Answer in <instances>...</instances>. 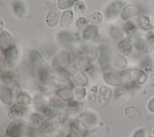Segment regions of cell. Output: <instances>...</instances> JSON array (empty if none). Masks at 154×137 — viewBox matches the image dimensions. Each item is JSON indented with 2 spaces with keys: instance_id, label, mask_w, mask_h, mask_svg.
<instances>
[{
  "instance_id": "cell-8",
  "label": "cell",
  "mask_w": 154,
  "mask_h": 137,
  "mask_svg": "<svg viewBox=\"0 0 154 137\" xmlns=\"http://www.w3.org/2000/svg\"><path fill=\"white\" fill-rule=\"evenodd\" d=\"M61 101L58 98H52L49 99V102L42 113L48 119H56L60 111Z\"/></svg>"
},
{
  "instance_id": "cell-6",
  "label": "cell",
  "mask_w": 154,
  "mask_h": 137,
  "mask_svg": "<svg viewBox=\"0 0 154 137\" xmlns=\"http://www.w3.org/2000/svg\"><path fill=\"white\" fill-rule=\"evenodd\" d=\"M112 54L109 48L105 44H102L98 48V63L100 68L103 70H108L111 66Z\"/></svg>"
},
{
  "instance_id": "cell-49",
  "label": "cell",
  "mask_w": 154,
  "mask_h": 137,
  "mask_svg": "<svg viewBox=\"0 0 154 137\" xmlns=\"http://www.w3.org/2000/svg\"><path fill=\"white\" fill-rule=\"evenodd\" d=\"M145 134H146L145 129H144L140 128L135 131L132 137H145Z\"/></svg>"
},
{
  "instance_id": "cell-9",
  "label": "cell",
  "mask_w": 154,
  "mask_h": 137,
  "mask_svg": "<svg viewBox=\"0 0 154 137\" xmlns=\"http://www.w3.org/2000/svg\"><path fill=\"white\" fill-rule=\"evenodd\" d=\"M4 55L5 61L12 66H16L20 60V51L17 46L12 44L9 47L2 52Z\"/></svg>"
},
{
  "instance_id": "cell-27",
  "label": "cell",
  "mask_w": 154,
  "mask_h": 137,
  "mask_svg": "<svg viewBox=\"0 0 154 137\" xmlns=\"http://www.w3.org/2000/svg\"><path fill=\"white\" fill-rule=\"evenodd\" d=\"M98 27L96 26L89 25L82 33V38L86 42H93L98 37Z\"/></svg>"
},
{
  "instance_id": "cell-1",
  "label": "cell",
  "mask_w": 154,
  "mask_h": 137,
  "mask_svg": "<svg viewBox=\"0 0 154 137\" xmlns=\"http://www.w3.org/2000/svg\"><path fill=\"white\" fill-rule=\"evenodd\" d=\"M134 47L138 52L147 54L154 51V34L149 33L145 36L139 35L135 38Z\"/></svg>"
},
{
  "instance_id": "cell-51",
  "label": "cell",
  "mask_w": 154,
  "mask_h": 137,
  "mask_svg": "<svg viewBox=\"0 0 154 137\" xmlns=\"http://www.w3.org/2000/svg\"><path fill=\"white\" fill-rule=\"evenodd\" d=\"M4 27H5V24H4V22L2 20V19H1V20H0V32L1 33L4 31Z\"/></svg>"
},
{
  "instance_id": "cell-17",
  "label": "cell",
  "mask_w": 154,
  "mask_h": 137,
  "mask_svg": "<svg viewBox=\"0 0 154 137\" xmlns=\"http://www.w3.org/2000/svg\"><path fill=\"white\" fill-rule=\"evenodd\" d=\"M72 81L75 87H86L89 84V77L83 70L76 69L72 74Z\"/></svg>"
},
{
  "instance_id": "cell-3",
  "label": "cell",
  "mask_w": 154,
  "mask_h": 137,
  "mask_svg": "<svg viewBox=\"0 0 154 137\" xmlns=\"http://www.w3.org/2000/svg\"><path fill=\"white\" fill-rule=\"evenodd\" d=\"M123 78L126 77L128 80H130L136 85L142 86L146 82L148 76L141 68H133L130 70H123L121 73Z\"/></svg>"
},
{
  "instance_id": "cell-56",
  "label": "cell",
  "mask_w": 154,
  "mask_h": 137,
  "mask_svg": "<svg viewBox=\"0 0 154 137\" xmlns=\"http://www.w3.org/2000/svg\"><path fill=\"white\" fill-rule=\"evenodd\" d=\"M8 137H9V136H8Z\"/></svg>"
},
{
  "instance_id": "cell-48",
  "label": "cell",
  "mask_w": 154,
  "mask_h": 137,
  "mask_svg": "<svg viewBox=\"0 0 154 137\" xmlns=\"http://www.w3.org/2000/svg\"><path fill=\"white\" fill-rule=\"evenodd\" d=\"M146 108L149 113L154 114V97L151 98L149 100V102H147Z\"/></svg>"
},
{
  "instance_id": "cell-2",
  "label": "cell",
  "mask_w": 154,
  "mask_h": 137,
  "mask_svg": "<svg viewBox=\"0 0 154 137\" xmlns=\"http://www.w3.org/2000/svg\"><path fill=\"white\" fill-rule=\"evenodd\" d=\"M1 81L3 84L10 87L16 95L19 93L18 90L19 89L20 75L17 71L14 70H2L1 73Z\"/></svg>"
},
{
  "instance_id": "cell-18",
  "label": "cell",
  "mask_w": 154,
  "mask_h": 137,
  "mask_svg": "<svg viewBox=\"0 0 154 137\" xmlns=\"http://www.w3.org/2000/svg\"><path fill=\"white\" fill-rule=\"evenodd\" d=\"M56 98L60 99L61 102H69L74 100L73 89L69 87H61L56 91Z\"/></svg>"
},
{
  "instance_id": "cell-32",
  "label": "cell",
  "mask_w": 154,
  "mask_h": 137,
  "mask_svg": "<svg viewBox=\"0 0 154 137\" xmlns=\"http://www.w3.org/2000/svg\"><path fill=\"white\" fill-rule=\"evenodd\" d=\"M124 114L128 119L131 120H138L141 118L140 111L135 106H126L124 109Z\"/></svg>"
},
{
  "instance_id": "cell-52",
  "label": "cell",
  "mask_w": 154,
  "mask_h": 137,
  "mask_svg": "<svg viewBox=\"0 0 154 137\" xmlns=\"http://www.w3.org/2000/svg\"><path fill=\"white\" fill-rule=\"evenodd\" d=\"M150 21H151V24H152V27H154V14H152L150 17Z\"/></svg>"
},
{
  "instance_id": "cell-13",
  "label": "cell",
  "mask_w": 154,
  "mask_h": 137,
  "mask_svg": "<svg viewBox=\"0 0 154 137\" xmlns=\"http://www.w3.org/2000/svg\"><path fill=\"white\" fill-rule=\"evenodd\" d=\"M52 77L53 81L59 84H67L72 80V74H70L67 69L58 68L52 70Z\"/></svg>"
},
{
  "instance_id": "cell-39",
  "label": "cell",
  "mask_w": 154,
  "mask_h": 137,
  "mask_svg": "<svg viewBox=\"0 0 154 137\" xmlns=\"http://www.w3.org/2000/svg\"><path fill=\"white\" fill-rule=\"evenodd\" d=\"M26 134L28 137H46V135L39 127L29 125L27 127Z\"/></svg>"
},
{
  "instance_id": "cell-25",
  "label": "cell",
  "mask_w": 154,
  "mask_h": 137,
  "mask_svg": "<svg viewBox=\"0 0 154 137\" xmlns=\"http://www.w3.org/2000/svg\"><path fill=\"white\" fill-rule=\"evenodd\" d=\"M70 128L71 129L79 133L82 136H85L87 134V126L86 123L81 119L76 118L70 122Z\"/></svg>"
},
{
  "instance_id": "cell-11",
  "label": "cell",
  "mask_w": 154,
  "mask_h": 137,
  "mask_svg": "<svg viewBox=\"0 0 154 137\" xmlns=\"http://www.w3.org/2000/svg\"><path fill=\"white\" fill-rule=\"evenodd\" d=\"M103 79L109 86L121 87L124 84L123 77L119 74L110 71V70L105 71L103 75Z\"/></svg>"
},
{
  "instance_id": "cell-38",
  "label": "cell",
  "mask_w": 154,
  "mask_h": 137,
  "mask_svg": "<svg viewBox=\"0 0 154 137\" xmlns=\"http://www.w3.org/2000/svg\"><path fill=\"white\" fill-rule=\"evenodd\" d=\"M99 94V88L97 85H92L87 90V95H86V102L89 104L94 103L96 100H97Z\"/></svg>"
},
{
  "instance_id": "cell-45",
  "label": "cell",
  "mask_w": 154,
  "mask_h": 137,
  "mask_svg": "<svg viewBox=\"0 0 154 137\" xmlns=\"http://www.w3.org/2000/svg\"><path fill=\"white\" fill-rule=\"evenodd\" d=\"M89 20L84 17H79L78 18L76 21H75V28L79 32H83L88 27H89Z\"/></svg>"
},
{
  "instance_id": "cell-29",
  "label": "cell",
  "mask_w": 154,
  "mask_h": 137,
  "mask_svg": "<svg viewBox=\"0 0 154 137\" xmlns=\"http://www.w3.org/2000/svg\"><path fill=\"white\" fill-rule=\"evenodd\" d=\"M29 61L31 62L32 64L35 65V66L42 67V65L45 61L44 56L41 52L37 50H32L29 54Z\"/></svg>"
},
{
  "instance_id": "cell-36",
  "label": "cell",
  "mask_w": 154,
  "mask_h": 137,
  "mask_svg": "<svg viewBox=\"0 0 154 137\" xmlns=\"http://www.w3.org/2000/svg\"><path fill=\"white\" fill-rule=\"evenodd\" d=\"M16 102H19L26 106L33 104V99L26 91H20L16 96Z\"/></svg>"
},
{
  "instance_id": "cell-26",
  "label": "cell",
  "mask_w": 154,
  "mask_h": 137,
  "mask_svg": "<svg viewBox=\"0 0 154 137\" xmlns=\"http://www.w3.org/2000/svg\"><path fill=\"white\" fill-rule=\"evenodd\" d=\"M74 13L72 10H65L62 12L60 20V27L63 29H68L73 23Z\"/></svg>"
},
{
  "instance_id": "cell-15",
  "label": "cell",
  "mask_w": 154,
  "mask_h": 137,
  "mask_svg": "<svg viewBox=\"0 0 154 137\" xmlns=\"http://www.w3.org/2000/svg\"><path fill=\"white\" fill-rule=\"evenodd\" d=\"M125 6V3L122 1H115L109 5L105 12V17L107 19H112L118 16Z\"/></svg>"
},
{
  "instance_id": "cell-43",
  "label": "cell",
  "mask_w": 154,
  "mask_h": 137,
  "mask_svg": "<svg viewBox=\"0 0 154 137\" xmlns=\"http://www.w3.org/2000/svg\"><path fill=\"white\" fill-rule=\"evenodd\" d=\"M109 34L115 40H120L121 41L122 39H123L124 30H123V29H121L119 27L114 26L109 29Z\"/></svg>"
},
{
  "instance_id": "cell-5",
  "label": "cell",
  "mask_w": 154,
  "mask_h": 137,
  "mask_svg": "<svg viewBox=\"0 0 154 137\" xmlns=\"http://www.w3.org/2000/svg\"><path fill=\"white\" fill-rule=\"evenodd\" d=\"M72 55L69 51L67 50H63L60 51L53 58L51 62V68H66L71 62Z\"/></svg>"
},
{
  "instance_id": "cell-54",
  "label": "cell",
  "mask_w": 154,
  "mask_h": 137,
  "mask_svg": "<svg viewBox=\"0 0 154 137\" xmlns=\"http://www.w3.org/2000/svg\"><path fill=\"white\" fill-rule=\"evenodd\" d=\"M147 137H154V135H149V136H147Z\"/></svg>"
},
{
  "instance_id": "cell-24",
  "label": "cell",
  "mask_w": 154,
  "mask_h": 137,
  "mask_svg": "<svg viewBox=\"0 0 154 137\" xmlns=\"http://www.w3.org/2000/svg\"><path fill=\"white\" fill-rule=\"evenodd\" d=\"M49 100H48L47 95L44 93H38L35 95L33 99V106L36 110L42 113L44 109L47 106Z\"/></svg>"
},
{
  "instance_id": "cell-34",
  "label": "cell",
  "mask_w": 154,
  "mask_h": 137,
  "mask_svg": "<svg viewBox=\"0 0 154 137\" xmlns=\"http://www.w3.org/2000/svg\"><path fill=\"white\" fill-rule=\"evenodd\" d=\"M12 7L14 14L18 17H22L26 14V6L20 0H13Z\"/></svg>"
},
{
  "instance_id": "cell-20",
  "label": "cell",
  "mask_w": 154,
  "mask_h": 137,
  "mask_svg": "<svg viewBox=\"0 0 154 137\" xmlns=\"http://www.w3.org/2000/svg\"><path fill=\"white\" fill-rule=\"evenodd\" d=\"M140 12V8L133 4L125 5L120 13L121 19L124 21H130L132 18L137 16Z\"/></svg>"
},
{
  "instance_id": "cell-7",
  "label": "cell",
  "mask_w": 154,
  "mask_h": 137,
  "mask_svg": "<svg viewBox=\"0 0 154 137\" xmlns=\"http://www.w3.org/2000/svg\"><path fill=\"white\" fill-rule=\"evenodd\" d=\"M87 106L85 103L72 100L67 103V113L70 117L79 118L86 113Z\"/></svg>"
},
{
  "instance_id": "cell-46",
  "label": "cell",
  "mask_w": 154,
  "mask_h": 137,
  "mask_svg": "<svg viewBox=\"0 0 154 137\" xmlns=\"http://www.w3.org/2000/svg\"><path fill=\"white\" fill-rule=\"evenodd\" d=\"M103 20V16L100 12H94L92 15H90L89 18V23L91 25H99Z\"/></svg>"
},
{
  "instance_id": "cell-21",
  "label": "cell",
  "mask_w": 154,
  "mask_h": 137,
  "mask_svg": "<svg viewBox=\"0 0 154 137\" xmlns=\"http://www.w3.org/2000/svg\"><path fill=\"white\" fill-rule=\"evenodd\" d=\"M60 122L56 119H47L39 128L46 135H53L60 129Z\"/></svg>"
},
{
  "instance_id": "cell-40",
  "label": "cell",
  "mask_w": 154,
  "mask_h": 137,
  "mask_svg": "<svg viewBox=\"0 0 154 137\" xmlns=\"http://www.w3.org/2000/svg\"><path fill=\"white\" fill-rule=\"evenodd\" d=\"M74 100L82 102L86 99L87 90L85 87H75L73 89Z\"/></svg>"
},
{
  "instance_id": "cell-33",
  "label": "cell",
  "mask_w": 154,
  "mask_h": 137,
  "mask_svg": "<svg viewBox=\"0 0 154 137\" xmlns=\"http://www.w3.org/2000/svg\"><path fill=\"white\" fill-rule=\"evenodd\" d=\"M123 30L125 34L127 35L128 37L130 38H137L139 35L138 34V29L137 27L132 21H127L126 24L123 27Z\"/></svg>"
},
{
  "instance_id": "cell-30",
  "label": "cell",
  "mask_w": 154,
  "mask_h": 137,
  "mask_svg": "<svg viewBox=\"0 0 154 137\" xmlns=\"http://www.w3.org/2000/svg\"><path fill=\"white\" fill-rule=\"evenodd\" d=\"M140 68L147 74L148 77H154V64L150 59L146 58L140 63Z\"/></svg>"
},
{
  "instance_id": "cell-4",
  "label": "cell",
  "mask_w": 154,
  "mask_h": 137,
  "mask_svg": "<svg viewBox=\"0 0 154 137\" xmlns=\"http://www.w3.org/2000/svg\"><path fill=\"white\" fill-rule=\"evenodd\" d=\"M26 129V123L24 120H12L6 127L5 135L9 137H22Z\"/></svg>"
},
{
  "instance_id": "cell-50",
  "label": "cell",
  "mask_w": 154,
  "mask_h": 137,
  "mask_svg": "<svg viewBox=\"0 0 154 137\" xmlns=\"http://www.w3.org/2000/svg\"><path fill=\"white\" fill-rule=\"evenodd\" d=\"M66 137H83V136H82V135H79V133L75 132V131H73V130H71L69 132H68V133L66 134Z\"/></svg>"
},
{
  "instance_id": "cell-35",
  "label": "cell",
  "mask_w": 154,
  "mask_h": 137,
  "mask_svg": "<svg viewBox=\"0 0 154 137\" xmlns=\"http://www.w3.org/2000/svg\"><path fill=\"white\" fill-rule=\"evenodd\" d=\"M92 64L91 58L88 56H80L76 60L77 69L81 70H86L90 67Z\"/></svg>"
},
{
  "instance_id": "cell-41",
  "label": "cell",
  "mask_w": 154,
  "mask_h": 137,
  "mask_svg": "<svg viewBox=\"0 0 154 137\" xmlns=\"http://www.w3.org/2000/svg\"><path fill=\"white\" fill-rule=\"evenodd\" d=\"M79 119H81L82 121L84 122L86 126H93L96 124V122H97V119L98 118L96 117V116L94 113H86L82 115L81 117H79Z\"/></svg>"
},
{
  "instance_id": "cell-16",
  "label": "cell",
  "mask_w": 154,
  "mask_h": 137,
  "mask_svg": "<svg viewBox=\"0 0 154 137\" xmlns=\"http://www.w3.org/2000/svg\"><path fill=\"white\" fill-rule=\"evenodd\" d=\"M134 47V42L130 37H125L122 39L118 44V53L123 56H129L131 54Z\"/></svg>"
},
{
  "instance_id": "cell-10",
  "label": "cell",
  "mask_w": 154,
  "mask_h": 137,
  "mask_svg": "<svg viewBox=\"0 0 154 137\" xmlns=\"http://www.w3.org/2000/svg\"><path fill=\"white\" fill-rule=\"evenodd\" d=\"M112 99V90L107 84L103 85L99 89L98 98H97V102H98L99 106L100 107H106L110 103L111 100Z\"/></svg>"
},
{
  "instance_id": "cell-12",
  "label": "cell",
  "mask_w": 154,
  "mask_h": 137,
  "mask_svg": "<svg viewBox=\"0 0 154 137\" xmlns=\"http://www.w3.org/2000/svg\"><path fill=\"white\" fill-rule=\"evenodd\" d=\"M27 107L23 104L15 102L8 111V117L12 120L21 119L27 112Z\"/></svg>"
},
{
  "instance_id": "cell-23",
  "label": "cell",
  "mask_w": 154,
  "mask_h": 137,
  "mask_svg": "<svg viewBox=\"0 0 154 137\" xmlns=\"http://www.w3.org/2000/svg\"><path fill=\"white\" fill-rule=\"evenodd\" d=\"M111 64L116 70H125L128 65V60L123 55L119 53H115L112 55Z\"/></svg>"
},
{
  "instance_id": "cell-53",
  "label": "cell",
  "mask_w": 154,
  "mask_h": 137,
  "mask_svg": "<svg viewBox=\"0 0 154 137\" xmlns=\"http://www.w3.org/2000/svg\"><path fill=\"white\" fill-rule=\"evenodd\" d=\"M152 135H154V129H152Z\"/></svg>"
},
{
  "instance_id": "cell-37",
  "label": "cell",
  "mask_w": 154,
  "mask_h": 137,
  "mask_svg": "<svg viewBox=\"0 0 154 137\" xmlns=\"http://www.w3.org/2000/svg\"><path fill=\"white\" fill-rule=\"evenodd\" d=\"M46 117L43 115L40 114L38 113H32L30 116L29 122L30 125L33 126L35 127H40L46 121Z\"/></svg>"
},
{
  "instance_id": "cell-44",
  "label": "cell",
  "mask_w": 154,
  "mask_h": 137,
  "mask_svg": "<svg viewBox=\"0 0 154 137\" xmlns=\"http://www.w3.org/2000/svg\"><path fill=\"white\" fill-rule=\"evenodd\" d=\"M86 12V5L82 1H77L73 6V12L77 16H82Z\"/></svg>"
},
{
  "instance_id": "cell-55",
  "label": "cell",
  "mask_w": 154,
  "mask_h": 137,
  "mask_svg": "<svg viewBox=\"0 0 154 137\" xmlns=\"http://www.w3.org/2000/svg\"><path fill=\"white\" fill-rule=\"evenodd\" d=\"M22 137H28V136H25V135H23V136Z\"/></svg>"
},
{
  "instance_id": "cell-47",
  "label": "cell",
  "mask_w": 154,
  "mask_h": 137,
  "mask_svg": "<svg viewBox=\"0 0 154 137\" xmlns=\"http://www.w3.org/2000/svg\"><path fill=\"white\" fill-rule=\"evenodd\" d=\"M69 116L68 113H66L64 111H60L59 115L57 116V119L60 125H64V124H66L68 122Z\"/></svg>"
},
{
  "instance_id": "cell-19",
  "label": "cell",
  "mask_w": 154,
  "mask_h": 137,
  "mask_svg": "<svg viewBox=\"0 0 154 137\" xmlns=\"http://www.w3.org/2000/svg\"><path fill=\"white\" fill-rule=\"evenodd\" d=\"M37 78L42 85L51 84L53 81L52 77V70L46 67H39L37 70Z\"/></svg>"
},
{
  "instance_id": "cell-42",
  "label": "cell",
  "mask_w": 154,
  "mask_h": 137,
  "mask_svg": "<svg viewBox=\"0 0 154 137\" xmlns=\"http://www.w3.org/2000/svg\"><path fill=\"white\" fill-rule=\"evenodd\" d=\"M79 0H58L57 7L60 10H68L74 6L75 2Z\"/></svg>"
},
{
  "instance_id": "cell-31",
  "label": "cell",
  "mask_w": 154,
  "mask_h": 137,
  "mask_svg": "<svg viewBox=\"0 0 154 137\" xmlns=\"http://www.w3.org/2000/svg\"><path fill=\"white\" fill-rule=\"evenodd\" d=\"M137 23L140 29L143 31H151L153 27L151 24L150 19L146 15H141L137 19Z\"/></svg>"
},
{
  "instance_id": "cell-22",
  "label": "cell",
  "mask_w": 154,
  "mask_h": 137,
  "mask_svg": "<svg viewBox=\"0 0 154 137\" xmlns=\"http://www.w3.org/2000/svg\"><path fill=\"white\" fill-rule=\"evenodd\" d=\"M60 9H53L47 12L46 16V23L49 27H55L60 22L61 14Z\"/></svg>"
},
{
  "instance_id": "cell-28",
  "label": "cell",
  "mask_w": 154,
  "mask_h": 137,
  "mask_svg": "<svg viewBox=\"0 0 154 137\" xmlns=\"http://www.w3.org/2000/svg\"><path fill=\"white\" fill-rule=\"evenodd\" d=\"M13 44V40L9 31H3L0 33V49L4 51Z\"/></svg>"
},
{
  "instance_id": "cell-14",
  "label": "cell",
  "mask_w": 154,
  "mask_h": 137,
  "mask_svg": "<svg viewBox=\"0 0 154 137\" xmlns=\"http://www.w3.org/2000/svg\"><path fill=\"white\" fill-rule=\"evenodd\" d=\"M0 99L1 102L6 106H12L16 102L15 99V93L13 90L10 87L5 85V84H1L0 88Z\"/></svg>"
}]
</instances>
